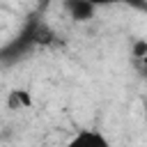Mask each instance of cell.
<instances>
[{
    "mask_svg": "<svg viewBox=\"0 0 147 147\" xmlns=\"http://www.w3.org/2000/svg\"><path fill=\"white\" fill-rule=\"evenodd\" d=\"M32 99L28 94V90H11L7 96V108L9 110H18V108H30Z\"/></svg>",
    "mask_w": 147,
    "mask_h": 147,
    "instance_id": "3957f363",
    "label": "cell"
},
{
    "mask_svg": "<svg viewBox=\"0 0 147 147\" xmlns=\"http://www.w3.org/2000/svg\"><path fill=\"white\" fill-rule=\"evenodd\" d=\"M145 113H147V101H145Z\"/></svg>",
    "mask_w": 147,
    "mask_h": 147,
    "instance_id": "ba28073f",
    "label": "cell"
},
{
    "mask_svg": "<svg viewBox=\"0 0 147 147\" xmlns=\"http://www.w3.org/2000/svg\"><path fill=\"white\" fill-rule=\"evenodd\" d=\"M53 41H55V32H53L46 23L34 21V44H37V46H48V44H53Z\"/></svg>",
    "mask_w": 147,
    "mask_h": 147,
    "instance_id": "277c9868",
    "label": "cell"
},
{
    "mask_svg": "<svg viewBox=\"0 0 147 147\" xmlns=\"http://www.w3.org/2000/svg\"><path fill=\"white\" fill-rule=\"evenodd\" d=\"M140 71H142V76L147 78V57H145V60H140Z\"/></svg>",
    "mask_w": 147,
    "mask_h": 147,
    "instance_id": "52a82bcc",
    "label": "cell"
},
{
    "mask_svg": "<svg viewBox=\"0 0 147 147\" xmlns=\"http://www.w3.org/2000/svg\"><path fill=\"white\" fill-rule=\"evenodd\" d=\"M133 57L136 60H145L147 57V41L145 39H140V41L133 44Z\"/></svg>",
    "mask_w": 147,
    "mask_h": 147,
    "instance_id": "8992f818",
    "label": "cell"
},
{
    "mask_svg": "<svg viewBox=\"0 0 147 147\" xmlns=\"http://www.w3.org/2000/svg\"><path fill=\"white\" fill-rule=\"evenodd\" d=\"M92 5H129V7H136L140 11H147V0H90Z\"/></svg>",
    "mask_w": 147,
    "mask_h": 147,
    "instance_id": "5b68a950",
    "label": "cell"
},
{
    "mask_svg": "<svg viewBox=\"0 0 147 147\" xmlns=\"http://www.w3.org/2000/svg\"><path fill=\"white\" fill-rule=\"evenodd\" d=\"M67 147H110L106 136L99 133V131H92V129H85V131H78L69 142Z\"/></svg>",
    "mask_w": 147,
    "mask_h": 147,
    "instance_id": "6da1fadb",
    "label": "cell"
},
{
    "mask_svg": "<svg viewBox=\"0 0 147 147\" xmlns=\"http://www.w3.org/2000/svg\"><path fill=\"white\" fill-rule=\"evenodd\" d=\"M64 9L74 21L83 23V21H90L94 16L96 5H92L90 0H64Z\"/></svg>",
    "mask_w": 147,
    "mask_h": 147,
    "instance_id": "7a4b0ae2",
    "label": "cell"
}]
</instances>
